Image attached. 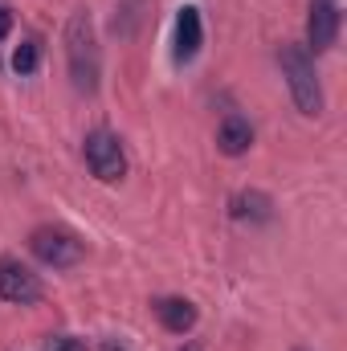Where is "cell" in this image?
Segmentation results:
<instances>
[{"label": "cell", "mask_w": 347, "mask_h": 351, "mask_svg": "<svg viewBox=\"0 0 347 351\" xmlns=\"http://www.w3.org/2000/svg\"><path fill=\"white\" fill-rule=\"evenodd\" d=\"M37 66H41V45L37 41H21L16 53H12V70L16 74H33Z\"/></svg>", "instance_id": "11"}, {"label": "cell", "mask_w": 347, "mask_h": 351, "mask_svg": "<svg viewBox=\"0 0 347 351\" xmlns=\"http://www.w3.org/2000/svg\"><path fill=\"white\" fill-rule=\"evenodd\" d=\"M278 62H282V78H286V86H290L294 106H298L307 119L323 114V86H319V74H315V58H311L302 45H282Z\"/></svg>", "instance_id": "2"}, {"label": "cell", "mask_w": 347, "mask_h": 351, "mask_svg": "<svg viewBox=\"0 0 347 351\" xmlns=\"http://www.w3.org/2000/svg\"><path fill=\"white\" fill-rule=\"evenodd\" d=\"M41 278L29 269V265L12 262V258H0V298L4 302H16V306H29V302H41Z\"/></svg>", "instance_id": "5"}, {"label": "cell", "mask_w": 347, "mask_h": 351, "mask_svg": "<svg viewBox=\"0 0 347 351\" xmlns=\"http://www.w3.org/2000/svg\"><path fill=\"white\" fill-rule=\"evenodd\" d=\"M8 29H12V12H8V8H0V41L8 37Z\"/></svg>", "instance_id": "13"}, {"label": "cell", "mask_w": 347, "mask_h": 351, "mask_svg": "<svg viewBox=\"0 0 347 351\" xmlns=\"http://www.w3.org/2000/svg\"><path fill=\"white\" fill-rule=\"evenodd\" d=\"M229 213H233L237 221H254V225H261V221L274 217V200H270L265 192H258V188H250V192H237V196L229 200Z\"/></svg>", "instance_id": "10"}, {"label": "cell", "mask_w": 347, "mask_h": 351, "mask_svg": "<svg viewBox=\"0 0 347 351\" xmlns=\"http://www.w3.org/2000/svg\"><path fill=\"white\" fill-rule=\"evenodd\" d=\"M29 250H33V258L41 265H53V269H70V265L82 262V241L74 237V233H66V229H58V225H41V229H33L29 233Z\"/></svg>", "instance_id": "4"}, {"label": "cell", "mask_w": 347, "mask_h": 351, "mask_svg": "<svg viewBox=\"0 0 347 351\" xmlns=\"http://www.w3.org/2000/svg\"><path fill=\"white\" fill-rule=\"evenodd\" d=\"M102 351H123V348H115V343H106V348H102Z\"/></svg>", "instance_id": "14"}, {"label": "cell", "mask_w": 347, "mask_h": 351, "mask_svg": "<svg viewBox=\"0 0 347 351\" xmlns=\"http://www.w3.org/2000/svg\"><path fill=\"white\" fill-rule=\"evenodd\" d=\"M45 351H86V343H82V339H74V335H53Z\"/></svg>", "instance_id": "12"}, {"label": "cell", "mask_w": 347, "mask_h": 351, "mask_svg": "<svg viewBox=\"0 0 347 351\" xmlns=\"http://www.w3.org/2000/svg\"><path fill=\"white\" fill-rule=\"evenodd\" d=\"M184 351H196V348H184Z\"/></svg>", "instance_id": "15"}, {"label": "cell", "mask_w": 347, "mask_h": 351, "mask_svg": "<svg viewBox=\"0 0 347 351\" xmlns=\"http://www.w3.org/2000/svg\"><path fill=\"white\" fill-rule=\"evenodd\" d=\"M82 156H86L90 176H98L102 184H119L127 176V152H123V139L106 127L90 131L86 143H82Z\"/></svg>", "instance_id": "3"}, {"label": "cell", "mask_w": 347, "mask_h": 351, "mask_svg": "<svg viewBox=\"0 0 347 351\" xmlns=\"http://www.w3.org/2000/svg\"><path fill=\"white\" fill-rule=\"evenodd\" d=\"M217 147H221L225 156H246V152L254 147V127H250V119H246V114H225L221 127H217Z\"/></svg>", "instance_id": "9"}, {"label": "cell", "mask_w": 347, "mask_h": 351, "mask_svg": "<svg viewBox=\"0 0 347 351\" xmlns=\"http://www.w3.org/2000/svg\"><path fill=\"white\" fill-rule=\"evenodd\" d=\"M307 37H311V45H315V53H323V49L335 45V37H339V4H335V0H315V4H311Z\"/></svg>", "instance_id": "6"}, {"label": "cell", "mask_w": 347, "mask_h": 351, "mask_svg": "<svg viewBox=\"0 0 347 351\" xmlns=\"http://www.w3.org/2000/svg\"><path fill=\"white\" fill-rule=\"evenodd\" d=\"M66 62H70V82L78 94H94L102 78V53H98V33L90 12H74L66 21Z\"/></svg>", "instance_id": "1"}, {"label": "cell", "mask_w": 347, "mask_h": 351, "mask_svg": "<svg viewBox=\"0 0 347 351\" xmlns=\"http://www.w3.org/2000/svg\"><path fill=\"white\" fill-rule=\"evenodd\" d=\"M200 45H204V25H200V12L188 4V8H180V16H176V62L184 66V62H192L196 53H200Z\"/></svg>", "instance_id": "7"}, {"label": "cell", "mask_w": 347, "mask_h": 351, "mask_svg": "<svg viewBox=\"0 0 347 351\" xmlns=\"http://www.w3.org/2000/svg\"><path fill=\"white\" fill-rule=\"evenodd\" d=\"M152 311H156V319L164 323V331H172V335H188L192 327H196V306L188 302V298H156L152 302Z\"/></svg>", "instance_id": "8"}]
</instances>
